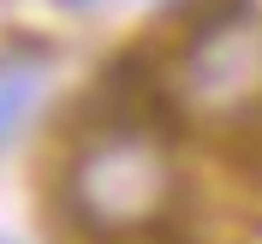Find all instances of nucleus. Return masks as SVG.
Returning <instances> with one entry per match:
<instances>
[{"label":"nucleus","mask_w":262,"mask_h":244,"mask_svg":"<svg viewBox=\"0 0 262 244\" xmlns=\"http://www.w3.org/2000/svg\"><path fill=\"white\" fill-rule=\"evenodd\" d=\"M48 90V54L42 48H6L0 54V149L18 137L30 107Z\"/></svg>","instance_id":"2"},{"label":"nucleus","mask_w":262,"mask_h":244,"mask_svg":"<svg viewBox=\"0 0 262 244\" xmlns=\"http://www.w3.org/2000/svg\"><path fill=\"white\" fill-rule=\"evenodd\" d=\"M66 214L90 238L125 244L173 227V161L167 137L101 119L66 167Z\"/></svg>","instance_id":"1"},{"label":"nucleus","mask_w":262,"mask_h":244,"mask_svg":"<svg viewBox=\"0 0 262 244\" xmlns=\"http://www.w3.org/2000/svg\"><path fill=\"white\" fill-rule=\"evenodd\" d=\"M60 6H96V0H60Z\"/></svg>","instance_id":"3"}]
</instances>
